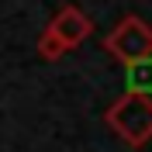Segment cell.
<instances>
[{
	"label": "cell",
	"instance_id": "5b68a950",
	"mask_svg": "<svg viewBox=\"0 0 152 152\" xmlns=\"http://www.w3.org/2000/svg\"><path fill=\"white\" fill-rule=\"evenodd\" d=\"M62 52H66V48L59 45V42L48 35V31H42V38H38V56H42V59H48V62H56Z\"/></svg>",
	"mask_w": 152,
	"mask_h": 152
},
{
	"label": "cell",
	"instance_id": "7a4b0ae2",
	"mask_svg": "<svg viewBox=\"0 0 152 152\" xmlns=\"http://www.w3.org/2000/svg\"><path fill=\"white\" fill-rule=\"evenodd\" d=\"M104 52L114 62H121L124 69L135 66V62H142V59H152V28L142 18L128 14V18H121L118 28L104 38Z\"/></svg>",
	"mask_w": 152,
	"mask_h": 152
},
{
	"label": "cell",
	"instance_id": "277c9868",
	"mask_svg": "<svg viewBox=\"0 0 152 152\" xmlns=\"http://www.w3.org/2000/svg\"><path fill=\"white\" fill-rule=\"evenodd\" d=\"M128 90L152 97V59H142V62L128 66Z\"/></svg>",
	"mask_w": 152,
	"mask_h": 152
},
{
	"label": "cell",
	"instance_id": "6da1fadb",
	"mask_svg": "<svg viewBox=\"0 0 152 152\" xmlns=\"http://www.w3.org/2000/svg\"><path fill=\"white\" fill-rule=\"evenodd\" d=\"M104 121L124 145L142 149L152 138V97L149 94H121L111 107L104 111Z\"/></svg>",
	"mask_w": 152,
	"mask_h": 152
},
{
	"label": "cell",
	"instance_id": "3957f363",
	"mask_svg": "<svg viewBox=\"0 0 152 152\" xmlns=\"http://www.w3.org/2000/svg\"><path fill=\"white\" fill-rule=\"evenodd\" d=\"M45 31H48V35H52V38L59 42V45H62V48L69 52V48H80V45L86 42V38L94 35V21L86 18V14H83L80 7L66 4V7H62V10L56 14V18L48 21V28H45Z\"/></svg>",
	"mask_w": 152,
	"mask_h": 152
}]
</instances>
